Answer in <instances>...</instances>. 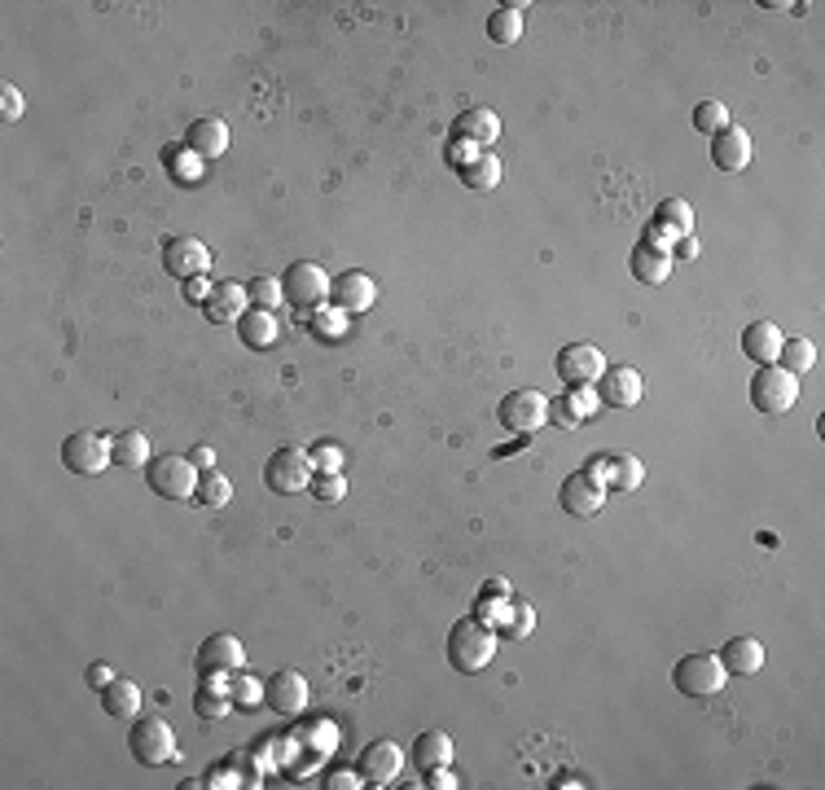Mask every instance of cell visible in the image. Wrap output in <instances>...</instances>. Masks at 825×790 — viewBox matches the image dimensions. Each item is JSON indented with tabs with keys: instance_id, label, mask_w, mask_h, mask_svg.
Returning a JSON list of instances; mask_svg holds the SVG:
<instances>
[{
	"instance_id": "cell-30",
	"label": "cell",
	"mask_w": 825,
	"mask_h": 790,
	"mask_svg": "<svg viewBox=\"0 0 825 790\" xmlns=\"http://www.w3.org/2000/svg\"><path fill=\"white\" fill-rule=\"evenodd\" d=\"M110 462L114 466H128V471H141L150 466V439L146 430H120L110 439Z\"/></svg>"
},
{
	"instance_id": "cell-19",
	"label": "cell",
	"mask_w": 825,
	"mask_h": 790,
	"mask_svg": "<svg viewBox=\"0 0 825 790\" xmlns=\"http://www.w3.org/2000/svg\"><path fill=\"white\" fill-rule=\"evenodd\" d=\"M689 234H693V206L685 198H663L654 206V234H650V242L667 247V242L689 238Z\"/></svg>"
},
{
	"instance_id": "cell-36",
	"label": "cell",
	"mask_w": 825,
	"mask_h": 790,
	"mask_svg": "<svg viewBox=\"0 0 825 790\" xmlns=\"http://www.w3.org/2000/svg\"><path fill=\"white\" fill-rule=\"evenodd\" d=\"M193 712H198L202 720H224V716L233 712V699H228V690H220L215 681H202L198 694H193Z\"/></svg>"
},
{
	"instance_id": "cell-49",
	"label": "cell",
	"mask_w": 825,
	"mask_h": 790,
	"mask_svg": "<svg viewBox=\"0 0 825 790\" xmlns=\"http://www.w3.org/2000/svg\"><path fill=\"white\" fill-rule=\"evenodd\" d=\"M325 786H329V790H357V786H365V777H361V768H357V773L342 768V773H334Z\"/></svg>"
},
{
	"instance_id": "cell-15",
	"label": "cell",
	"mask_w": 825,
	"mask_h": 790,
	"mask_svg": "<svg viewBox=\"0 0 825 790\" xmlns=\"http://www.w3.org/2000/svg\"><path fill=\"white\" fill-rule=\"evenodd\" d=\"M361 777H365V786H391L396 777H400V768H404V751H400V742H391V738H378V742H370L365 751H361Z\"/></svg>"
},
{
	"instance_id": "cell-32",
	"label": "cell",
	"mask_w": 825,
	"mask_h": 790,
	"mask_svg": "<svg viewBox=\"0 0 825 790\" xmlns=\"http://www.w3.org/2000/svg\"><path fill=\"white\" fill-rule=\"evenodd\" d=\"M457 176H461V185H465V189H479V193H488V189H497V185H501V159H497L492 150H479V154L470 159L465 167H457Z\"/></svg>"
},
{
	"instance_id": "cell-4",
	"label": "cell",
	"mask_w": 825,
	"mask_h": 790,
	"mask_svg": "<svg viewBox=\"0 0 825 790\" xmlns=\"http://www.w3.org/2000/svg\"><path fill=\"white\" fill-rule=\"evenodd\" d=\"M316 479V466L308 457V448H277L264 466V484L268 492H282V497H295V492H308Z\"/></svg>"
},
{
	"instance_id": "cell-37",
	"label": "cell",
	"mask_w": 825,
	"mask_h": 790,
	"mask_svg": "<svg viewBox=\"0 0 825 790\" xmlns=\"http://www.w3.org/2000/svg\"><path fill=\"white\" fill-rule=\"evenodd\" d=\"M734 120H729V105L725 101H698L693 105V133H707V137H716L725 133Z\"/></svg>"
},
{
	"instance_id": "cell-8",
	"label": "cell",
	"mask_w": 825,
	"mask_h": 790,
	"mask_svg": "<svg viewBox=\"0 0 825 790\" xmlns=\"http://www.w3.org/2000/svg\"><path fill=\"white\" fill-rule=\"evenodd\" d=\"M62 466L71 475H84V479L101 475L105 466H114L110 462V439L101 430H71L62 439Z\"/></svg>"
},
{
	"instance_id": "cell-48",
	"label": "cell",
	"mask_w": 825,
	"mask_h": 790,
	"mask_svg": "<svg viewBox=\"0 0 825 790\" xmlns=\"http://www.w3.org/2000/svg\"><path fill=\"white\" fill-rule=\"evenodd\" d=\"M475 154H479V150H475V146H470V141H461V137H452V146H448V163H452V167H465V163H470V159H475Z\"/></svg>"
},
{
	"instance_id": "cell-9",
	"label": "cell",
	"mask_w": 825,
	"mask_h": 790,
	"mask_svg": "<svg viewBox=\"0 0 825 790\" xmlns=\"http://www.w3.org/2000/svg\"><path fill=\"white\" fill-rule=\"evenodd\" d=\"M795 400H799V378L795 374H786L782 365H760L755 369V378H751V404L760 413H773V417L790 413Z\"/></svg>"
},
{
	"instance_id": "cell-5",
	"label": "cell",
	"mask_w": 825,
	"mask_h": 790,
	"mask_svg": "<svg viewBox=\"0 0 825 790\" xmlns=\"http://www.w3.org/2000/svg\"><path fill=\"white\" fill-rule=\"evenodd\" d=\"M329 286H334V277H329L321 264H312V260H299V264H290V268L282 273V294H286V303L299 308V312L321 308V303L329 299Z\"/></svg>"
},
{
	"instance_id": "cell-50",
	"label": "cell",
	"mask_w": 825,
	"mask_h": 790,
	"mask_svg": "<svg viewBox=\"0 0 825 790\" xmlns=\"http://www.w3.org/2000/svg\"><path fill=\"white\" fill-rule=\"evenodd\" d=\"M189 462H193L198 471H211V466H215V448H207V443L189 448Z\"/></svg>"
},
{
	"instance_id": "cell-29",
	"label": "cell",
	"mask_w": 825,
	"mask_h": 790,
	"mask_svg": "<svg viewBox=\"0 0 825 790\" xmlns=\"http://www.w3.org/2000/svg\"><path fill=\"white\" fill-rule=\"evenodd\" d=\"M721 663H725L729 676H755V672H764V641H755V637H734V641H725Z\"/></svg>"
},
{
	"instance_id": "cell-51",
	"label": "cell",
	"mask_w": 825,
	"mask_h": 790,
	"mask_svg": "<svg viewBox=\"0 0 825 790\" xmlns=\"http://www.w3.org/2000/svg\"><path fill=\"white\" fill-rule=\"evenodd\" d=\"M672 251V260H693L698 255V238L689 234V238H676V247H667Z\"/></svg>"
},
{
	"instance_id": "cell-13",
	"label": "cell",
	"mask_w": 825,
	"mask_h": 790,
	"mask_svg": "<svg viewBox=\"0 0 825 790\" xmlns=\"http://www.w3.org/2000/svg\"><path fill=\"white\" fill-rule=\"evenodd\" d=\"M264 703L277 712V716H299L308 712V676L286 667V672H273L264 681Z\"/></svg>"
},
{
	"instance_id": "cell-34",
	"label": "cell",
	"mask_w": 825,
	"mask_h": 790,
	"mask_svg": "<svg viewBox=\"0 0 825 790\" xmlns=\"http://www.w3.org/2000/svg\"><path fill=\"white\" fill-rule=\"evenodd\" d=\"M777 365L795 378H803L812 365H816V348H812V338H786L782 352H777Z\"/></svg>"
},
{
	"instance_id": "cell-23",
	"label": "cell",
	"mask_w": 825,
	"mask_h": 790,
	"mask_svg": "<svg viewBox=\"0 0 825 790\" xmlns=\"http://www.w3.org/2000/svg\"><path fill=\"white\" fill-rule=\"evenodd\" d=\"M712 163L721 172H742L751 163V133L738 128V124H729L725 133H716L712 137Z\"/></svg>"
},
{
	"instance_id": "cell-16",
	"label": "cell",
	"mask_w": 825,
	"mask_h": 790,
	"mask_svg": "<svg viewBox=\"0 0 825 790\" xmlns=\"http://www.w3.org/2000/svg\"><path fill=\"white\" fill-rule=\"evenodd\" d=\"M163 268H167L172 277H180V281L207 277L211 251H207L198 238H167V242H163Z\"/></svg>"
},
{
	"instance_id": "cell-41",
	"label": "cell",
	"mask_w": 825,
	"mask_h": 790,
	"mask_svg": "<svg viewBox=\"0 0 825 790\" xmlns=\"http://www.w3.org/2000/svg\"><path fill=\"white\" fill-rule=\"evenodd\" d=\"M224 690H228V699L238 703V707H255V703H264V686L255 681V676H242V672L233 676V681H228Z\"/></svg>"
},
{
	"instance_id": "cell-43",
	"label": "cell",
	"mask_w": 825,
	"mask_h": 790,
	"mask_svg": "<svg viewBox=\"0 0 825 790\" xmlns=\"http://www.w3.org/2000/svg\"><path fill=\"white\" fill-rule=\"evenodd\" d=\"M312 497L325 501V505H334V501L347 497V479H342V475H316V479H312Z\"/></svg>"
},
{
	"instance_id": "cell-22",
	"label": "cell",
	"mask_w": 825,
	"mask_h": 790,
	"mask_svg": "<svg viewBox=\"0 0 825 790\" xmlns=\"http://www.w3.org/2000/svg\"><path fill=\"white\" fill-rule=\"evenodd\" d=\"M185 150H189L193 159H220V154L228 150V124H224L220 115L193 120L189 133H185Z\"/></svg>"
},
{
	"instance_id": "cell-20",
	"label": "cell",
	"mask_w": 825,
	"mask_h": 790,
	"mask_svg": "<svg viewBox=\"0 0 825 790\" xmlns=\"http://www.w3.org/2000/svg\"><path fill=\"white\" fill-rule=\"evenodd\" d=\"M452 137L470 141L475 150H492V146H497V137H501V120H497V110H488V105L465 110V115H457V124H452Z\"/></svg>"
},
{
	"instance_id": "cell-46",
	"label": "cell",
	"mask_w": 825,
	"mask_h": 790,
	"mask_svg": "<svg viewBox=\"0 0 825 790\" xmlns=\"http://www.w3.org/2000/svg\"><path fill=\"white\" fill-rule=\"evenodd\" d=\"M211 290H215V286H211L207 277H189V281H185V303H193V308H202V303L211 299Z\"/></svg>"
},
{
	"instance_id": "cell-47",
	"label": "cell",
	"mask_w": 825,
	"mask_h": 790,
	"mask_svg": "<svg viewBox=\"0 0 825 790\" xmlns=\"http://www.w3.org/2000/svg\"><path fill=\"white\" fill-rule=\"evenodd\" d=\"M426 786H435V790H452V786H461V781H457V773H452L448 764H439V768H426Z\"/></svg>"
},
{
	"instance_id": "cell-44",
	"label": "cell",
	"mask_w": 825,
	"mask_h": 790,
	"mask_svg": "<svg viewBox=\"0 0 825 790\" xmlns=\"http://www.w3.org/2000/svg\"><path fill=\"white\" fill-rule=\"evenodd\" d=\"M0 115H5L10 124L23 115V92L14 84H0Z\"/></svg>"
},
{
	"instance_id": "cell-38",
	"label": "cell",
	"mask_w": 825,
	"mask_h": 790,
	"mask_svg": "<svg viewBox=\"0 0 825 790\" xmlns=\"http://www.w3.org/2000/svg\"><path fill=\"white\" fill-rule=\"evenodd\" d=\"M247 299H251V308L277 312V303L286 299V294H282V277H251V281H247Z\"/></svg>"
},
{
	"instance_id": "cell-21",
	"label": "cell",
	"mask_w": 825,
	"mask_h": 790,
	"mask_svg": "<svg viewBox=\"0 0 825 790\" xmlns=\"http://www.w3.org/2000/svg\"><path fill=\"white\" fill-rule=\"evenodd\" d=\"M247 308H251L247 286H238V281H224V286H215V290H211V299L202 303V316H207L211 325H238V321L247 316Z\"/></svg>"
},
{
	"instance_id": "cell-2",
	"label": "cell",
	"mask_w": 825,
	"mask_h": 790,
	"mask_svg": "<svg viewBox=\"0 0 825 790\" xmlns=\"http://www.w3.org/2000/svg\"><path fill=\"white\" fill-rule=\"evenodd\" d=\"M672 681H676V690H680L685 699H712V694H721V690H725L729 672H725L721 654L693 650V654H685V659L672 667Z\"/></svg>"
},
{
	"instance_id": "cell-33",
	"label": "cell",
	"mask_w": 825,
	"mask_h": 790,
	"mask_svg": "<svg viewBox=\"0 0 825 790\" xmlns=\"http://www.w3.org/2000/svg\"><path fill=\"white\" fill-rule=\"evenodd\" d=\"M413 764L426 773V768H439V764H452V738L443 729H426L413 738Z\"/></svg>"
},
{
	"instance_id": "cell-10",
	"label": "cell",
	"mask_w": 825,
	"mask_h": 790,
	"mask_svg": "<svg viewBox=\"0 0 825 790\" xmlns=\"http://www.w3.org/2000/svg\"><path fill=\"white\" fill-rule=\"evenodd\" d=\"M242 663H247V645L233 632H215L198 650V676H202V681H220V676L242 672Z\"/></svg>"
},
{
	"instance_id": "cell-35",
	"label": "cell",
	"mask_w": 825,
	"mask_h": 790,
	"mask_svg": "<svg viewBox=\"0 0 825 790\" xmlns=\"http://www.w3.org/2000/svg\"><path fill=\"white\" fill-rule=\"evenodd\" d=\"M233 501V484L220 475V471H202L198 479V492H193V505H207V510H224Z\"/></svg>"
},
{
	"instance_id": "cell-39",
	"label": "cell",
	"mask_w": 825,
	"mask_h": 790,
	"mask_svg": "<svg viewBox=\"0 0 825 790\" xmlns=\"http://www.w3.org/2000/svg\"><path fill=\"white\" fill-rule=\"evenodd\" d=\"M505 632H510V637H518V641L536 632V606H532L527 598L510 602V611H505Z\"/></svg>"
},
{
	"instance_id": "cell-26",
	"label": "cell",
	"mask_w": 825,
	"mask_h": 790,
	"mask_svg": "<svg viewBox=\"0 0 825 790\" xmlns=\"http://www.w3.org/2000/svg\"><path fill=\"white\" fill-rule=\"evenodd\" d=\"M553 422H562V426H579V422H588L598 409H602V400H598V391L593 387H566L553 404Z\"/></svg>"
},
{
	"instance_id": "cell-6",
	"label": "cell",
	"mask_w": 825,
	"mask_h": 790,
	"mask_svg": "<svg viewBox=\"0 0 825 790\" xmlns=\"http://www.w3.org/2000/svg\"><path fill=\"white\" fill-rule=\"evenodd\" d=\"M146 479H150V492H159V497H167V501H193V492H198V479H202V471L189 462V457H154L150 466H146Z\"/></svg>"
},
{
	"instance_id": "cell-12",
	"label": "cell",
	"mask_w": 825,
	"mask_h": 790,
	"mask_svg": "<svg viewBox=\"0 0 825 790\" xmlns=\"http://www.w3.org/2000/svg\"><path fill=\"white\" fill-rule=\"evenodd\" d=\"M553 369H558V378H562L566 387H593V383L607 374V356H602L593 343H566V348L558 352Z\"/></svg>"
},
{
	"instance_id": "cell-7",
	"label": "cell",
	"mask_w": 825,
	"mask_h": 790,
	"mask_svg": "<svg viewBox=\"0 0 825 790\" xmlns=\"http://www.w3.org/2000/svg\"><path fill=\"white\" fill-rule=\"evenodd\" d=\"M128 747H133V755H137L141 764H150V768H159V764H167V760L180 755V751H176V729H172L163 716H137V720H133V733H128Z\"/></svg>"
},
{
	"instance_id": "cell-31",
	"label": "cell",
	"mask_w": 825,
	"mask_h": 790,
	"mask_svg": "<svg viewBox=\"0 0 825 790\" xmlns=\"http://www.w3.org/2000/svg\"><path fill=\"white\" fill-rule=\"evenodd\" d=\"M532 5L527 0H505L501 10H492V18H488V36H492V45H518L523 40V14H527Z\"/></svg>"
},
{
	"instance_id": "cell-3",
	"label": "cell",
	"mask_w": 825,
	"mask_h": 790,
	"mask_svg": "<svg viewBox=\"0 0 825 790\" xmlns=\"http://www.w3.org/2000/svg\"><path fill=\"white\" fill-rule=\"evenodd\" d=\"M497 417H501V426H505L510 435H536V430L549 426L553 409H549V396H545V391L523 387V391H510V396L497 404Z\"/></svg>"
},
{
	"instance_id": "cell-42",
	"label": "cell",
	"mask_w": 825,
	"mask_h": 790,
	"mask_svg": "<svg viewBox=\"0 0 825 790\" xmlns=\"http://www.w3.org/2000/svg\"><path fill=\"white\" fill-rule=\"evenodd\" d=\"M308 457H312L316 475H342V448H334V443H312Z\"/></svg>"
},
{
	"instance_id": "cell-40",
	"label": "cell",
	"mask_w": 825,
	"mask_h": 790,
	"mask_svg": "<svg viewBox=\"0 0 825 790\" xmlns=\"http://www.w3.org/2000/svg\"><path fill=\"white\" fill-rule=\"evenodd\" d=\"M303 316H312V334H321V338H342L347 334V312L342 308H312V312H303Z\"/></svg>"
},
{
	"instance_id": "cell-24",
	"label": "cell",
	"mask_w": 825,
	"mask_h": 790,
	"mask_svg": "<svg viewBox=\"0 0 825 790\" xmlns=\"http://www.w3.org/2000/svg\"><path fill=\"white\" fill-rule=\"evenodd\" d=\"M782 343H786V334L773 321H755V325L742 329V356L755 361V365H777Z\"/></svg>"
},
{
	"instance_id": "cell-25",
	"label": "cell",
	"mask_w": 825,
	"mask_h": 790,
	"mask_svg": "<svg viewBox=\"0 0 825 790\" xmlns=\"http://www.w3.org/2000/svg\"><path fill=\"white\" fill-rule=\"evenodd\" d=\"M101 712L114 716V720H137L141 716V686L128 681V676H114V681L101 690Z\"/></svg>"
},
{
	"instance_id": "cell-28",
	"label": "cell",
	"mask_w": 825,
	"mask_h": 790,
	"mask_svg": "<svg viewBox=\"0 0 825 790\" xmlns=\"http://www.w3.org/2000/svg\"><path fill=\"white\" fill-rule=\"evenodd\" d=\"M238 338L251 348V352H264L282 338V325H277V312H264V308H247V316L238 321Z\"/></svg>"
},
{
	"instance_id": "cell-11",
	"label": "cell",
	"mask_w": 825,
	"mask_h": 790,
	"mask_svg": "<svg viewBox=\"0 0 825 790\" xmlns=\"http://www.w3.org/2000/svg\"><path fill=\"white\" fill-rule=\"evenodd\" d=\"M558 501H562V510H566L571 518H593V514H602V505H607V484H602L593 471H575V475L562 479Z\"/></svg>"
},
{
	"instance_id": "cell-17",
	"label": "cell",
	"mask_w": 825,
	"mask_h": 790,
	"mask_svg": "<svg viewBox=\"0 0 825 790\" xmlns=\"http://www.w3.org/2000/svg\"><path fill=\"white\" fill-rule=\"evenodd\" d=\"M593 471L607 488H615V492H637L641 484H646V466H641V457H633V453H607V457H593Z\"/></svg>"
},
{
	"instance_id": "cell-18",
	"label": "cell",
	"mask_w": 825,
	"mask_h": 790,
	"mask_svg": "<svg viewBox=\"0 0 825 790\" xmlns=\"http://www.w3.org/2000/svg\"><path fill=\"white\" fill-rule=\"evenodd\" d=\"M598 400L611 409H637L641 404V374L628 365H607V374L598 378Z\"/></svg>"
},
{
	"instance_id": "cell-1",
	"label": "cell",
	"mask_w": 825,
	"mask_h": 790,
	"mask_svg": "<svg viewBox=\"0 0 825 790\" xmlns=\"http://www.w3.org/2000/svg\"><path fill=\"white\" fill-rule=\"evenodd\" d=\"M492 659H497V628L492 624H484L479 615H470V619H457L448 628V663L461 676L484 672Z\"/></svg>"
},
{
	"instance_id": "cell-14",
	"label": "cell",
	"mask_w": 825,
	"mask_h": 790,
	"mask_svg": "<svg viewBox=\"0 0 825 790\" xmlns=\"http://www.w3.org/2000/svg\"><path fill=\"white\" fill-rule=\"evenodd\" d=\"M329 303L342 308V312H370L378 303V281L370 273H361V268H347V273L334 277Z\"/></svg>"
},
{
	"instance_id": "cell-45",
	"label": "cell",
	"mask_w": 825,
	"mask_h": 790,
	"mask_svg": "<svg viewBox=\"0 0 825 790\" xmlns=\"http://www.w3.org/2000/svg\"><path fill=\"white\" fill-rule=\"evenodd\" d=\"M114 676H120V672H114L110 663H88V672H84V681H88V690H97V694H101V690H105V686L114 681Z\"/></svg>"
},
{
	"instance_id": "cell-27",
	"label": "cell",
	"mask_w": 825,
	"mask_h": 790,
	"mask_svg": "<svg viewBox=\"0 0 825 790\" xmlns=\"http://www.w3.org/2000/svg\"><path fill=\"white\" fill-rule=\"evenodd\" d=\"M628 264H633V277H637L641 286H663V281L672 277V251L659 247V242H641Z\"/></svg>"
}]
</instances>
